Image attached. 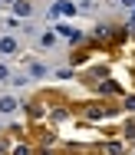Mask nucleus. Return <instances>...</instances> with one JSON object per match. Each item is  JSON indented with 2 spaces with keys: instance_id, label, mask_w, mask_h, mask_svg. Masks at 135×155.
Here are the masks:
<instances>
[{
  "instance_id": "obj_1",
  "label": "nucleus",
  "mask_w": 135,
  "mask_h": 155,
  "mask_svg": "<svg viewBox=\"0 0 135 155\" xmlns=\"http://www.w3.org/2000/svg\"><path fill=\"white\" fill-rule=\"evenodd\" d=\"M115 109L112 106H105V102H89V106H82V119L86 122H102V119H109Z\"/></svg>"
},
{
  "instance_id": "obj_2",
  "label": "nucleus",
  "mask_w": 135,
  "mask_h": 155,
  "mask_svg": "<svg viewBox=\"0 0 135 155\" xmlns=\"http://www.w3.org/2000/svg\"><path fill=\"white\" fill-rule=\"evenodd\" d=\"M99 155H125V142H102Z\"/></svg>"
},
{
  "instance_id": "obj_3",
  "label": "nucleus",
  "mask_w": 135,
  "mask_h": 155,
  "mask_svg": "<svg viewBox=\"0 0 135 155\" xmlns=\"http://www.w3.org/2000/svg\"><path fill=\"white\" fill-rule=\"evenodd\" d=\"M96 89H99L102 96H119V93H122V89H119L112 79H96Z\"/></svg>"
},
{
  "instance_id": "obj_4",
  "label": "nucleus",
  "mask_w": 135,
  "mask_h": 155,
  "mask_svg": "<svg viewBox=\"0 0 135 155\" xmlns=\"http://www.w3.org/2000/svg\"><path fill=\"white\" fill-rule=\"evenodd\" d=\"M0 53H17V40L13 36H3L0 40Z\"/></svg>"
},
{
  "instance_id": "obj_5",
  "label": "nucleus",
  "mask_w": 135,
  "mask_h": 155,
  "mask_svg": "<svg viewBox=\"0 0 135 155\" xmlns=\"http://www.w3.org/2000/svg\"><path fill=\"white\" fill-rule=\"evenodd\" d=\"M17 109V99L13 96H0V112H13Z\"/></svg>"
},
{
  "instance_id": "obj_6",
  "label": "nucleus",
  "mask_w": 135,
  "mask_h": 155,
  "mask_svg": "<svg viewBox=\"0 0 135 155\" xmlns=\"http://www.w3.org/2000/svg\"><path fill=\"white\" fill-rule=\"evenodd\" d=\"M13 13H17V17H30V3H27V0H17V3H13Z\"/></svg>"
},
{
  "instance_id": "obj_7",
  "label": "nucleus",
  "mask_w": 135,
  "mask_h": 155,
  "mask_svg": "<svg viewBox=\"0 0 135 155\" xmlns=\"http://www.w3.org/2000/svg\"><path fill=\"white\" fill-rule=\"evenodd\" d=\"M13 155H33V149L27 142H20V145H13Z\"/></svg>"
},
{
  "instance_id": "obj_8",
  "label": "nucleus",
  "mask_w": 135,
  "mask_h": 155,
  "mask_svg": "<svg viewBox=\"0 0 135 155\" xmlns=\"http://www.w3.org/2000/svg\"><path fill=\"white\" fill-rule=\"evenodd\" d=\"M40 43H43V46H53V43H56V33H43Z\"/></svg>"
},
{
  "instance_id": "obj_9",
  "label": "nucleus",
  "mask_w": 135,
  "mask_h": 155,
  "mask_svg": "<svg viewBox=\"0 0 135 155\" xmlns=\"http://www.w3.org/2000/svg\"><path fill=\"white\" fill-rule=\"evenodd\" d=\"M122 109H129V112H135V96H125V102H122Z\"/></svg>"
},
{
  "instance_id": "obj_10",
  "label": "nucleus",
  "mask_w": 135,
  "mask_h": 155,
  "mask_svg": "<svg viewBox=\"0 0 135 155\" xmlns=\"http://www.w3.org/2000/svg\"><path fill=\"white\" fill-rule=\"evenodd\" d=\"M125 139H135V122H129V125H125Z\"/></svg>"
},
{
  "instance_id": "obj_11",
  "label": "nucleus",
  "mask_w": 135,
  "mask_h": 155,
  "mask_svg": "<svg viewBox=\"0 0 135 155\" xmlns=\"http://www.w3.org/2000/svg\"><path fill=\"white\" fill-rule=\"evenodd\" d=\"M0 79H7V66H0Z\"/></svg>"
},
{
  "instance_id": "obj_12",
  "label": "nucleus",
  "mask_w": 135,
  "mask_h": 155,
  "mask_svg": "<svg viewBox=\"0 0 135 155\" xmlns=\"http://www.w3.org/2000/svg\"><path fill=\"white\" fill-rule=\"evenodd\" d=\"M3 152H7V145H3V142H0V155H3Z\"/></svg>"
},
{
  "instance_id": "obj_13",
  "label": "nucleus",
  "mask_w": 135,
  "mask_h": 155,
  "mask_svg": "<svg viewBox=\"0 0 135 155\" xmlns=\"http://www.w3.org/2000/svg\"><path fill=\"white\" fill-rule=\"evenodd\" d=\"M3 3H17V0H3Z\"/></svg>"
}]
</instances>
